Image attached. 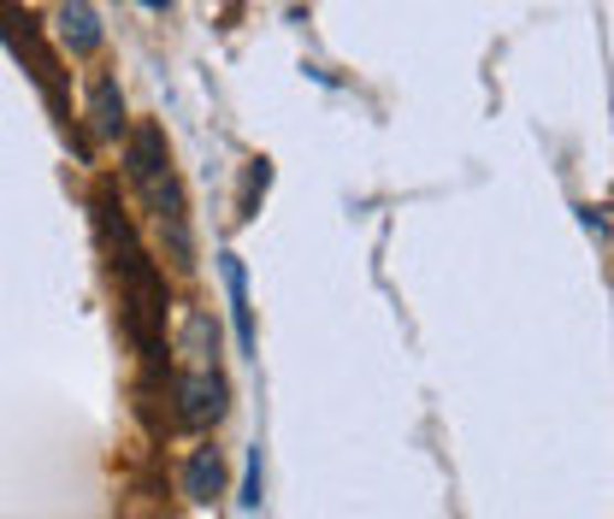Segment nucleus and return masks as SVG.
<instances>
[{"instance_id": "obj_1", "label": "nucleus", "mask_w": 614, "mask_h": 519, "mask_svg": "<svg viewBox=\"0 0 614 519\" xmlns=\"http://www.w3.org/2000/svg\"><path fill=\"white\" fill-rule=\"evenodd\" d=\"M148 206H154V219H160V231H166V254H172V266L190 272L195 266V242H190V206H183V183H178V171H166V178H154L148 189Z\"/></svg>"}, {"instance_id": "obj_8", "label": "nucleus", "mask_w": 614, "mask_h": 519, "mask_svg": "<svg viewBox=\"0 0 614 519\" xmlns=\"http://www.w3.org/2000/svg\"><path fill=\"white\" fill-rule=\"evenodd\" d=\"M183 354H190L201 372H213V354H219V325H213V314H190V319H183Z\"/></svg>"}, {"instance_id": "obj_10", "label": "nucleus", "mask_w": 614, "mask_h": 519, "mask_svg": "<svg viewBox=\"0 0 614 519\" xmlns=\"http://www.w3.org/2000/svg\"><path fill=\"white\" fill-rule=\"evenodd\" d=\"M142 7H154V12H166V7H172V0H142Z\"/></svg>"}, {"instance_id": "obj_7", "label": "nucleus", "mask_w": 614, "mask_h": 519, "mask_svg": "<svg viewBox=\"0 0 614 519\" xmlns=\"http://www.w3.org/2000/svg\"><path fill=\"white\" fill-rule=\"evenodd\" d=\"M100 36H107V30H100L89 0H65V7H60V42L72 47L77 60H89L95 47H100Z\"/></svg>"}, {"instance_id": "obj_9", "label": "nucleus", "mask_w": 614, "mask_h": 519, "mask_svg": "<svg viewBox=\"0 0 614 519\" xmlns=\"http://www.w3.org/2000/svg\"><path fill=\"white\" fill-rule=\"evenodd\" d=\"M236 501H243V508H261V448L243 455V496Z\"/></svg>"}, {"instance_id": "obj_4", "label": "nucleus", "mask_w": 614, "mask_h": 519, "mask_svg": "<svg viewBox=\"0 0 614 519\" xmlns=\"http://www.w3.org/2000/svg\"><path fill=\"white\" fill-rule=\"evenodd\" d=\"M219 278H225V296H231L236 349L254 354V307H248V272H243V254H219Z\"/></svg>"}, {"instance_id": "obj_6", "label": "nucleus", "mask_w": 614, "mask_h": 519, "mask_svg": "<svg viewBox=\"0 0 614 519\" xmlns=\"http://www.w3.org/2000/svg\"><path fill=\"white\" fill-rule=\"evenodd\" d=\"M89 130L100 136V142L125 136V89H118V77H95L89 83Z\"/></svg>"}, {"instance_id": "obj_5", "label": "nucleus", "mask_w": 614, "mask_h": 519, "mask_svg": "<svg viewBox=\"0 0 614 519\" xmlns=\"http://www.w3.org/2000/svg\"><path fill=\"white\" fill-rule=\"evenodd\" d=\"M183 496L201 501V508H208L213 496H225V455H219L213 443L190 448V460H183Z\"/></svg>"}, {"instance_id": "obj_3", "label": "nucleus", "mask_w": 614, "mask_h": 519, "mask_svg": "<svg viewBox=\"0 0 614 519\" xmlns=\"http://www.w3.org/2000/svg\"><path fill=\"white\" fill-rule=\"evenodd\" d=\"M172 171V148H166V130L154 125V118H142L130 136H125V178L136 189H148L154 178H166Z\"/></svg>"}, {"instance_id": "obj_2", "label": "nucleus", "mask_w": 614, "mask_h": 519, "mask_svg": "<svg viewBox=\"0 0 614 519\" xmlns=\"http://www.w3.org/2000/svg\"><path fill=\"white\" fill-rule=\"evenodd\" d=\"M225 402H231V390H225V378L219 372H178V420L183 425H219L225 420Z\"/></svg>"}]
</instances>
